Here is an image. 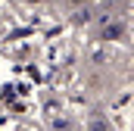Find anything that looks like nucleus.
Listing matches in <instances>:
<instances>
[{
  "instance_id": "nucleus-1",
  "label": "nucleus",
  "mask_w": 134,
  "mask_h": 131,
  "mask_svg": "<svg viewBox=\"0 0 134 131\" xmlns=\"http://www.w3.org/2000/svg\"><path fill=\"white\" fill-rule=\"evenodd\" d=\"M75 3H78V0H75Z\"/></svg>"
}]
</instances>
